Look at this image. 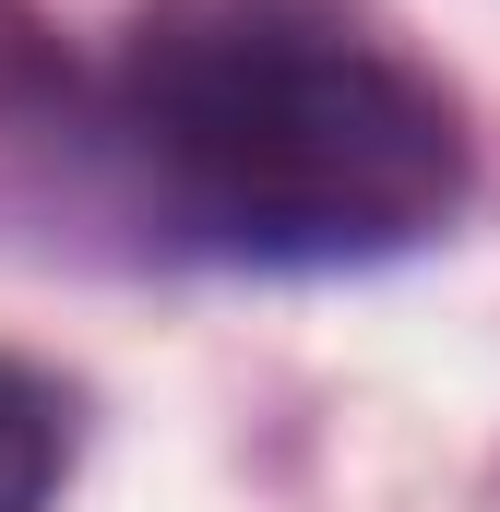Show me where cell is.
<instances>
[{
	"label": "cell",
	"mask_w": 500,
	"mask_h": 512,
	"mask_svg": "<svg viewBox=\"0 0 500 512\" xmlns=\"http://www.w3.org/2000/svg\"><path fill=\"white\" fill-rule=\"evenodd\" d=\"M108 131L143 203L250 274L405 262L477 191L453 84L370 0H143L108 48Z\"/></svg>",
	"instance_id": "1"
},
{
	"label": "cell",
	"mask_w": 500,
	"mask_h": 512,
	"mask_svg": "<svg viewBox=\"0 0 500 512\" xmlns=\"http://www.w3.org/2000/svg\"><path fill=\"white\" fill-rule=\"evenodd\" d=\"M60 477H72V393L0 358V512H48Z\"/></svg>",
	"instance_id": "2"
}]
</instances>
